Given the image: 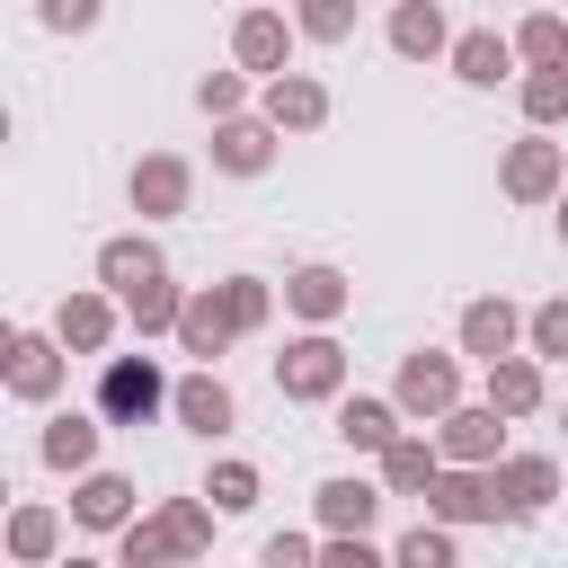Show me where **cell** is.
Listing matches in <instances>:
<instances>
[{"label":"cell","instance_id":"1","mask_svg":"<svg viewBox=\"0 0 568 568\" xmlns=\"http://www.w3.org/2000/svg\"><path fill=\"white\" fill-rule=\"evenodd\" d=\"M169 399H178V382H169L151 355H106V364H98V417H106V426H151Z\"/></svg>","mask_w":568,"mask_h":568},{"label":"cell","instance_id":"2","mask_svg":"<svg viewBox=\"0 0 568 568\" xmlns=\"http://www.w3.org/2000/svg\"><path fill=\"white\" fill-rule=\"evenodd\" d=\"M275 390H284V399H337V390H346V346H337L328 328L293 337V346L275 355Z\"/></svg>","mask_w":568,"mask_h":568},{"label":"cell","instance_id":"3","mask_svg":"<svg viewBox=\"0 0 568 568\" xmlns=\"http://www.w3.org/2000/svg\"><path fill=\"white\" fill-rule=\"evenodd\" d=\"M426 506H435L444 524H497V515H506V497H497V479H488V462H453V470H435V488H426Z\"/></svg>","mask_w":568,"mask_h":568},{"label":"cell","instance_id":"4","mask_svg":"<svg viewBox=\"0 0 568 568\" xmlns=\"http://www.w3.org/2000/svg\"><path fill=\"white\" fill-rule=\"evenodd\" d=\"M488 479H497V497H506V515H515V524H532V515L559 497V462H550V453H497V462H488Z\"/></svg>","mask_w":568,"mask_h":568},{"label":"cell","instance_id":"5","mask_svg":"<svg viewBox=\"0 0 568 568\" xmlns=\"http://www.w3.org/2000/svg\"><path fill=\"white\" fill-rule=\"evenodd\" d=\"M186 195H195V169H186L178 151H142V160H133V213H142V222L186 213Z\"/></svg>","mask_w":568,"mask_h":568},{"label":"cell","instance_id":"6","mask_svg":"<svg viewBox=\"0 0 568 568\" xmlns=\"http://www.w3.org/2000/svg\"><path fill=\"white\" fill-rule=\"evenodd\" d=\"M390 399H399L408 417H453V408H462V373H453V355H426V346H417V355L399 364V390H390Z\"/></svg>","mask_w":568,"mask_h":568},{"label":"cell","instance_id":"7","mask_svg":"<svg viewBox=\"0 0 568 568\" xmlns=\"http://www.w3.org/2000/svg\"><path fill=\"white\" fill-rule=\"evenodd\" d=\"M169 417H178L186 435H204V444H213V435H231V426H240V399H231V382L204 364V373H186V382H178Z\"/></svg>","mask_w":568,"mask_h":568},{"label":"cell","instance_id":"8","mask_svg":"<svg viewBox=\"0 0 568 568\" xmlns=\"http://www.w3.org/2000/svg\"><path fill=\"white\" fill-rule=\"evenodd\" d=\"M275 115H213V169H231V178H257L266 160H275Z\"/></svg>","mask_w":568,"mask_h":568},{"label":"cell","instance_id":"9","mask_svg":"<svg viewBox=\"0 0 568 568\" xmlns=\"http://www.w3.org/2000/svg\"><path fill=\"white\" fill-rule=\"evenodd\" d=\"M240 337V320H231V302H222V284H204V293H186V311H178V346L195 355V364H213L222 346Z\"/></svg>","mask_w":568,"mask_h":568},{"label":"cell","instance_id":"10","mask_svg":"<svg viewBox=\"0 0 568 568\" xmlns=\"http://www.w3.org/2000/svg\"><path fill=\"white\" fill-rule=\"evenodd\" d=\"M62 355H71L62 337L18 328V337H9V390H18V399H53V390H62Z\"/></svg>","mask_w":568,"mask_h":568},{"label":"cell","instance_id":"11","mask_svg":"<svg viewBox=\"0 0 568 568\" xmlns=\"http://www.w3.org/2000/svg\"><path fill=\"white\" fill-rule=\"evenodd\" d=\"M293 36H302V27H284L275 9H240L231 53H240V71H284V62H293Z\"/></svg>","mask_w":568,"mask_h":568},{"label":"cell","instance_id":"12","mask_svg":"<svg viewBox=\"0 0 568 568\" xmlns=\"http://www.w3.org/2000/svg\"><path fill=\"white\" fill-rule=\"evenodd\" d=\"M497 186H506L515 204H550V195H559V142H541V133L515 142L506 169H497Z\"/></svg>","mask_w":568,"mask_h":568},{"label":"cell","instance_id":"13","mask_svg":"<svg viewBox=\"0 0 568 568\" xmlns=\"http://www.w3.org/2000/svg\"><path fill=\"white\" fill-rule=\"evenodd\" d=\"M435 444H444V462H497V453H506V426H497V408L479 399V408L435 417Z\"/></svg>","mask_w":568,"mask_h":568},{"label":"cell","instance_id":"14","mask_svg":"<svg viewBox=\"0 0 568 568\" xmlns=\"http://www.w3.org/2000/svg\"><path fill=\"white\" fill-rule=\"evenodd\" d=\"M266 115L284 133H311V124H328V89L311 71H266Z\"/></svg>","mask_w":568,"mask_h":568},{"label":"cell","instance_id":"15","mask_svg":"<svg viewBox=\"0 0 568 568\" xmlns=\"http://www.w3.org/2000/svg\"><path fill=\"white\" fill-rule=\"evenodd\" d=\"M515 337H524V311L506 302V293H488V302H470L462 311V355H515Z\"/></svg>","mask_w":568,"mask_h":568},{"label":"cell","instance_id":"16","mask_svg":"<svg viewBox=\"0 0 568 568\" xmlns=\"http://www.w3.org/2000/svg\"><path fill=\"white\" fill-rule=\"evenodd\" d=\"M435 470H444V444H426V435H390L382 444V488L390 497H426Z\"/></svg>","mask_w":568,"mask_h":568},{"label":"cell","instance_id":"17","mask_svg":"<svg viewBox=\"0 0 568 568\" xmlns=\"http://www.w3.org/2000/svg\"><path fill=\"white\" fill-rule=\"evenodd\" d=\"M124 515H133V479H124V470H89V479L71 488V524H89V532H124Z\"/></svg>","mask_w":568,"mask_h":568},{"label":"cell","instance_id":"18","mask_svg":"<svg viewBox=\"0 0 568 568\" xmlns=\"http://www.w3.org/2000/svg\"><path fill=\"white\" fill-rule=\"evenodd\" d=\"M382 497H390V488H373V479H320V488H311V506H320L328 532H373Z\"/></svg>","mask_w":568,"mask_h":568},{"label":"cell","instance_id":"19","mask_svg":"<svg viewBox=\"0 0 568 568\" xmlns=\"http://www.w3.org/2000/svg\"><path fill=\"white\" fill-rule=\"evenodd\" d=\"M488 408L497 417H532L541 408V355H488Z\"/></svg>","mask_w":568,"mask_h":568},{"label":"cell","instance_id":"20","mask_svg":"<svg viewBox=\"0 0 568 568\" xmlns=\"http://www.w3.org/2000/svg\"><path fill=\"white\" fill-rule=\"evenodd\" d=\"M98 435H106V417H98V408H89V417H80V408H62V417L44 426V444H36V453H44V470H89V462H98Z\"/></svg>","mask_w":568,"mask_h":568},{"label":"cell","instance_id":"21","mask_svg":"<svg viewBox=\"0 0 568 568\" xmlns=\"http://www.w3.org/2000/svg\"><path fill=\"white\" fill-rule=\"evenodd\" d=\"M390 53H408V62H426V53H453V27H444V9H435V0H399V9H390Z\"/></svg>","mask_w":568,"mask_h":568},{"label":"cell","instance_id":"22","mask_svg":"<svg viewBox=\"0 0 568 568\" xmlns=\"http://www.w3.org/2000/svg\"><path fill=\"white\" fill-rule=\"evenodd\" d=\"M53 337H62L71 355H98V346L115 337V311H106V293H62V311H53Z\"/></svg>","mask_w":568,"mask_h":568},{"label":"cell","instance_id":"23","mask_svg":"<svg viewBox=\"0 0 568 568\" xmlns=\"http://www.w3.org/2000/svg\"><path fill=\"white\" fill-rule=\"evenodd\" d=\"M399 417H408L399 399H337V426H328V435L355 444V453H382V444L399 435Z\"/></svg>","mask_w":568,"mask_h":568},{"label":"cell","instance_id":"24","mask_svg":"<svg viewBox=\"0 0 568 568\" xmlns=\"http://www.w3.org/2000/svg\"><path fill=\"white\" fill-rule=\"evenodd\" d=\"M506 62H515V36H497V27L453 36V71H462L470 89H497V80H506Z\"/></svg>","mask_w":568,"mask_h":568},{"label":"cell","instance_id":"25","mask_svg":"<svg viewBox=\"0 0 568 568\" xmlns=\"http://www.w3.org/2000/svg\"><path fill=\"white\" fill-rule=\"evenodd\" d=\"M151 275H169L160 240H106V248H98V284H115V293H142Z\"/></svg>","mask_w":568,"mask_h":568},{"label":"cell","instance_id":"26","mask_svg":"<svg viewBox=\"0 0 568 568\" xmlns=\"http://www.w3.org/2000/svg\"><path fill=\"white\" fill-rule=\"evenodd\" d=\"M346 293H355V284H346L337 266H293V275H284V302H293L302 320H337Z\"/></svg>","mask_w":568,"mask_h":568},{"label":"cell","instance_id":"27","mask_svg":"<svg viewBox=\"0 0 568 568\" xmlns=\"http://www.w3.org/2000/svg\"><path fill=\"white\" fill-rule=\"evenodd\" d=\"M124 311H133V328H142V337H178V311H186V293H178L169 275H151L142 293H124Z\"/></svg>","mask_w":568,"mask_h":568},{"label":"cell","instance_id":"28","mask_svg":"<svg viewBox=\"0 0 568 568\" xmlns=\"http://www.w3.org/2000/svg\"><path fill=\"white\" fill-rule=\"evenodd\" d=\"M53 541H62L53 506H18V515H9V559H18V568H44V559H53Z\"/></svg>","mask_w":568,"mask_h":568},{"label":"cell","instance_id":"29","mask_svg":"<svg viewBox=\"0 0 568 568\" xmlns=\"http://www.w3.org/2000/svg\"><path fill=\"white\" fill-rule=\"evenodd\" d=\"M524 115L532 124H568V62H532L524 71Z\"/></svg>","mask_w":568,"mask_h":568},{"label":"cell","instance_id":"30","mask_svg":"<svg viewBox=\"0 0 568 568\" xmlns=\"http://www.w3.org/2000/svg\"><path fill=\"white\" fill-rule=\"evenodd\" d=\"M204 497H213L222 515H248V506H257V462H213Z\"/></svg>","mask_w":568,"mask_h":568},{"label":"cell","instance_id":"31","mask_svg":"<svg viewBox=\"0 0 568 568\" xmlns=\"http://www.w3.org/2000/svg\"><path fill=\"white\" fill-rule=\"evenodd\" d=\"M293 27H302L311 44H346V36H355V0H302Z\"/></svg>","mask_w":568,"mask_h":568},{"label":"cell","instance_id":"32","mask_svg":"<svg viewBox=\"0 0 568 568\" xmlns=\"http://www.w3.org/2000/svg\"><path fill=\"white\" fill-rule=\"evenodd\" d=\"M515 53H524V62H568V27H559L550 9H532V18L515 27Z\"/></svg>","mask_w":568,"mask_h":568},{"label":"cell","instance_id":"33","mask_svg":"<svg viewBox=\"0 0 568 568\" xmlns=\"http://www.w3.org/2000/svg\"><path fill=\"white\" fill-rule=\"evenodd\" d=\"M115 550H124V568H151V559H186V550H178V532H169V515H160V524H124V541H115Z\"/></svg>","mask_w":568,"mask_h":568},{"label":"cell","instance_id":"34","mask_svg":"<svg viewBox=\"0 0 568 568\" xmlns=\"http://www.w3.org/2000/svg\"><path fill=\"white\" fill-rule=\"evenodd\" d=\"M390 559H408V568H453V532H444V524H408V532L390 541Z\"/></svg>","mask_w":568,"mask_h":568},{"label":"cell","instance_id":"35","mask_svg":"<svg viewBox=\"0 0 568 568\" xmlns=\"http://www.w3.org/2000/svg\"><path fill=\"white\" fill-rule=\"evenodd\" d=\"M222 302H231V320H240V337H248V328H266V311H275V293H266L257 275H222Z\"/></svg>","mask_w":568,"mask_h":568},{"label":"cell","instance_id":"36","mask_svg":"<svg viewBox=\"0 0 568 568\" xmlns=\"http://www.w3.org/2000/svg\"><path fill=\"white\" fill-rule=\"evenodd\" d=\"M160 515H169V532H178V550H186V559H195V550H213V515H222V506H213V515H204V506H195V497H169V506H160Z\"/></svg>","mask_w":568,"mask_h":568},{"label":"cell","instance_id":"37","mask_svg":"<svg viewBox=\"0 0 568 568\" xmlns=\"http://www.w3.org/2000/svg\"><path fill=\"white\" fill-rule=\"evenodd\" d=\"M98 9H106V0H36V27H44V36H89Z\"/></svg>","mask_w":568,"mask_h":568},{"label":"cell","instance_id":"38","mask_svg":"<svg viewBox=\"0 0 568 568\" xmlns=\"http://www.w3.org/2000/svg\"><path fill=\"white\" fill-rule=\"evenodd\" d=\"M524 337H532V355H568V293L541 302V311L524 320Z\"/></svg>","mask_w":568,"mask_h":568},{"label":"cell","instance_id":"39","mask_svg":"<svg viewBox=\"0 0 568 568\" xmlns=\"http://www.w3.org/2000/svg\"><path fill=\"white\" fill-rule=\"evenodd\" d=\"M240 98H248V89H240V71H213V80H195V106H204V115H240Z\"/></svg>","mask_w":568,"mask_h":568},{"label":"cell","instance_id":"40","mask_svg":"<svg viewBox=\"0 0 568 568\" xmlns=\"http://www.w3.org/2000/svg\"><path fill=\"white\" fill-rule=\"evenodd\" d=\"M302 559H320L311 532H266V568H302Z\"/></svg>","mask_w":568,"mask_h":568},{"label":"cell","instance_id":"41","mask_svg":"<svg viewBox=\"0 0 568 568\" xmlns=\"http://www.w3.org/2000/svg\"><path fill=\"white\" fill-rule=\"evenodd\" d=\"M559 240H568V195H559Z\"/></svg>","mask_w":568,"mask_h":568},{"label":"cell","instance_id":"42","mask_svg":"<svg viewBox=\"0 0 568 568\" xmlns=\"http://www.w3.org/2000/svg\"><path fill=\"white\" fill-rule=\"evenodd\" d=\"M559 426H568V408H559Z\"/></svg>","mask_w":568,"mask_h":568}]
</instances>
